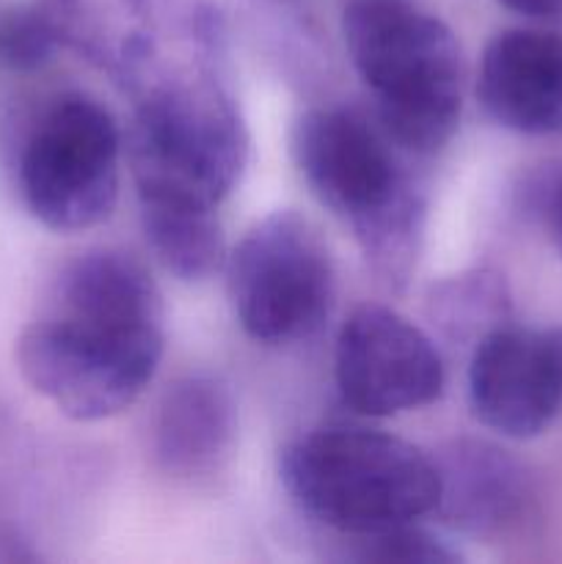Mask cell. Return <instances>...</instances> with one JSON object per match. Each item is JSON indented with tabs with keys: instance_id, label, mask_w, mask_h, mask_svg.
<instances>
[{
	"instance_id": "1",
	"label": "cell",
	"mask_w": 562,
	"mask_h": 564,
	"mask_svg": "<svg viewBox=\"0 0 562 564\" xmlns=\"http://www.w3.org/2000/svg\"><path fill=\"white\" fill-rule=\"evenodd\" d=\"M165 347L163 295L138 259L88 251L64 270L47 317L22 330L17 367L36 394L75 422L130 408Z\"/></svg>"
},
{
	"instance_id": "2",
	"label": "cell",
	"mask_w": 562,
	"mask_h": 564,
	"mask_svg": "<svg viewBox=\"0 0 562 564\" xmlns=\"http://www.w3.org/2000/svg\"><path fill=\"white\" fill-rule=\"evenodd\" d=\"M292 154L317 202L356 235L364 259L400 292L424 240V196L391 152V138L353 110H309L292 130Z\"/></svg>"
},
{
	"instance_id": "3",
	"label": "cell",
	"mask_w": 562,
	"mask_h": 564,
	"mask_svg": "<svg viewBox=\"0 0 562 564\" xmlns=\"http://www.w3.org/2000/svg\"><path fill=\"white\" fill-rule=\"evenodd\" d=\"M342 33L378 108L380 130L408 152L444 147L461 121V47L417 0H347Z\"/></svg>"
},
{
	"instance_id": "4",
	"label": "cell",
	"mask_w": 562,
	"mask_h": 564,
	"mask_svg": "<svg viewBox=\"0 0 562 564\" xmlns=\"http://www.w3.org/2000/svg\"><path fill=\"white\" fill-rule=\"evenodd\" d=\"M279 474L306 516L350 538L419 521L441 496L433 457L356 424H331L287 444Z\"/></svg>"
},
{
	"instance_id": "5",
	"label": "cell",
	"mask_w": 562,
	"mask_h": 564,
	"mask_svg": "<svg viewBox=\"0 0 562 564\" xmlns=\"http://www.w3.org/2000/svg\"><path fill=\"white\" fill-rule=\"evenodd\" d=\"M127 143L141 207L218 209L248 158L246 127L235 105L209 83H180L149 94Z\"/></svg>"
},
{
	"instance_id": "6",
	"label": "cell",
	"mask_w": 562,
	"mask_h": 564,
	"mask_svg": "<svg viewBox=\"0 0 562 564\" xmlns=\"http://www.w3.org/2000/svg\"><path fill=\"white\" fill-rule=\"evenodd\" d=\"M235 317L251 339L290 345L323 328L334 303V262L303 215L279 209L246 231L229 262Z\"/></svg>"
},
{
	"instance_id": "7",
	"label": "cell",
	"mask_w": 562,
	"mask_h": 564,
	"mask_svg": "<svg viewBox=\"0 0 562 564\" xmlns=\"http://www.w3.org/2000/svg\"><path fill=\"white\" fill-rule=\"evenodd\" d=\"M119 127L86 94L55 99L20 154V193L28 213L53 231L102 224L119 196Z\"/></svg>"
},
{
	"instance_id": "8",
	"label": "cell",
	"mask_w": 562,
	"mask_h": 564,
	"mask_svg": "<svg viewBox=\"0 0 562 564\" xmlns=\"http://www.w3.org/2000/svg\"><path fill=\"white\" fill-rule=\"evenodd\" d=\"M336 386L361 416H395L430 405L444 389V364L422 330L386 306H361L336 339Z\"/></svg>"
},
{
	"instance_id": "9",
	"label": "cell",
	"mask_w": 562,
	"mask_h": 564,
	"mask_svg": "<svg viewBox=\"0 0 562 564\" xmlns=\"http://www.w3.org/2000/svg\"><path fill=\"white\" fill-rule=\"evenodd\" d=\"M468 402L505 438H538L562 411V328L501 325L474 345Z\"/></svg>"
},
{
	"instance_id": "10",
	"label": "cell",
	"mask_w": 562,
	"mask_h": 564,
	"mask_svg": "<svg viewBox=\"0 0 562 564\" xmlns=\"http://www.w3.org/2000/svg\"><path fill=\"white\" fill-rule=\"evenodd\" d=\"M439 512L446 527L483 540L523 529L534 516V485L527 468L501 446L463 438L435 457Z\"/></svg>"
},
{
	"instance_id": "11",
	"label": "cell",
	"mask_w": 562,
	"mask_h": 564,
	"mask_svg": "<svg viewBox=\"0 0 562 564\" xmlns=\"http://www.w3.org/2000/svg\"><path fill=\"white\" fill-rule=\"evenodd\" d=\"M477 97L494 121L523 135H562V36L516 28L488 42Z\"/></svg>"
},
{
	"instance_id": "12",
	"label": "cell",
	"mask_w": 562,
	"mask_h": 564,
	"mask_svg": "<svg viewBox=\"0 0 562 564\" xmlns=\"http://www.w3.org/2000/svg\"><path fill=\"white\" fill-rule=\"evenodd\" d=\"M235 402L220 380L185 378L165 391L154 422V457L174 477L218 468L235 441Z\"/></svg>"
},
{
	"instance_id": "13",
	"label": "cell",
	"mask_w": 562,
	"mask_h": 564,
	"mask_svg": "<svg viewBox=\"0 0 562 564\" xmlns=\"http://www.w3.org/2000/svg\"><path fill=\"white\" fill-rule=\"evenodd\" d=\"M143 231L158 262L182 281H204L226 264V240L215 209L141 207Z\"/></svg>"
},
{
	"instance_id": "14",
	"label": "cell",
	"mask_w": 562,
	"mask_h": 564,
	"mask_svg": "<svg viewBox=\"0 0 562 564\" xmlns=\"http://www.w3.org/2000/svg\"><path fill=\"white\" fill-rule=\"evenodd\" d=\"M428 312L433 325L452 345H477L490 330L510 323L512 303L505 275L477 268L452 275L430 292Z\"/></svg>"
},
{
	"instance_id": "15",
	"label": "cell",
	"mask_w": 562,
	"mask_h": 564,
	"mask_svg": "<svg viewBox=\"0 0 562 564\" xmlns=\"http://www.w3.org/2000/svg\"><path fill=\"white\" fill-rule=\"evenodd\" d=\"M61 33L44 6H14L0 14V61L9 69L33 72L53 58Z\"/></svg>"
},
{
	"instance_id": "16",
	"label": "cell",
	"mask_w": 562,
	"mask_h": 564,
	"mask_svg": "<svg viewBox=\"0 0 562 564\" xmlns=\"http://www.w3.org/2000/svg\"><path fill=\"white\" fill-rule=\"evenodd\" d=\"M358 551L353 560L358 562H380V564H455L463 556L444 543L435 534L402 523V527L380 529V532L361 534L356 538Z\"/></svg>"
},
{
	"instance_id": "17",
	"label": "cell",
	"mask_w": 562,
	"mask_h": 564,
	"mask_svg": "<svg viewBox=\"0 0 562 564\" xmlns=\"http://www.w3.org/2000/svg\"><path fill=\"white\" fill-rule=\"evenodd\" d=\"M543 215H545V224H549L551 240H554L556 251L562 253V174L556 176V180L549 185V191H545Z\"/></svg>"
},
{
	"instance_id": "18",
	"label": "cell",
	"mask_w": 562,
	"mask_h": 564,
	"mask_svg": "<svg viewBox=\"0 0 562 564\" xmlns=\"http://www.w3.org/2000/svg\"><path fill=\"white\" fill-rule=\"evenodd\" d=\"M516 14L534 17V20H551L562 14V0H496Z\"/></svg>"
}]
</instances>
